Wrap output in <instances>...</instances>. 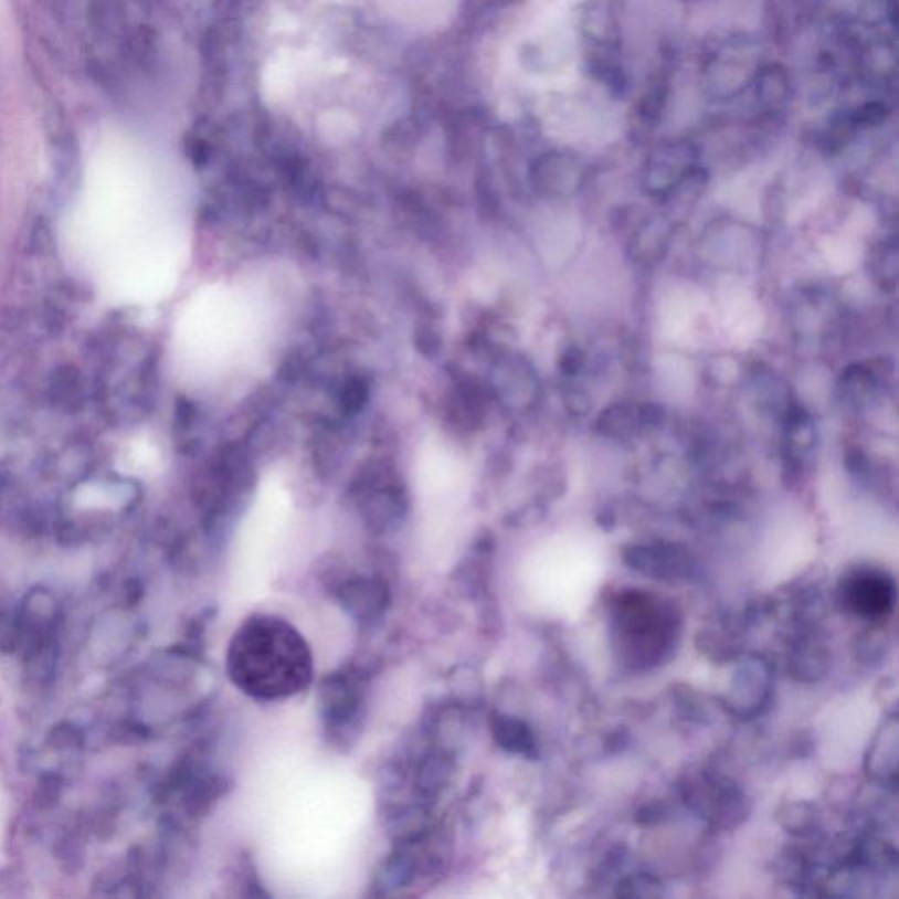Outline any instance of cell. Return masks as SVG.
Returning a JSON list of instances; mask_svg holds the SVG:
<instances>
[{
	"instance_id": "30bf717a",
	"label": "cell",
	"mask_w": 899,
	"mask_h": 899,
	"mask_svg": "<svg viewBox=\"0 0 899 899\" xmlns=\"http://www.w3.org/2000/svg\"><path fill=\"white\" fill-rule=\"evenodd\" d=\"M669 94H671V74L666 70L657 71L648 80L633 109L634 125L639 133H652L657 129L668 106Z\"/></svg>"
},
{
	"instance_id": "9c48e42d",
	"label": "cell",
	"mask_w": 899,
	"mask_h": 899,
	"mask_svg": "<svg viewBox=\"0 0 899 899\" xmlns=\"http://www.w3.org/2000/svg\"><path fill=\"white\" fill-rule=\"evenodd\" d=\"M627 561L634 570L652 574V579L669 580L686 579L689 557L681 556L675 547H634L631 549Z\"/></svg>"
},
{
	"instance_id": "8fae6325",
	"label": "cell",
	"mask_w": 899,
	"mask_h": 899,
	"mask_svg": "<svg viewBox=\"0 0 899 899\" xmlns=\"http://www.w3.org/2000/svg\"><path fill=\"white\" fill-rule=\"evenodd\" d=\"M52 395L55 403L64 410H76L82 406L83 385L77 371L73 368L59 369L53 377Z\"/></svg>"
},
{
	"instance_id": "52a82bcc",
	"label": "cell",
	"mask_w": 899,
	"mask_h": 899,
	"mask_svg": "<svg viewBox=\"0 0 899 899\" xmlns=\"http://www.w3.org/2000/svg\"><path fill=\"white\" fill-rule=\"evenodd\" d=\"M582 163L573 155L552 151L544 154L532 166V180L544 192L562 193L579 187Z\"/></svg>"
},
{
	"instance_id": "7a4b0ae2",
	"label": "cell",
	"mask_w": 899,
	"mask_h": 899,
	"mask_svg": "<svg viewBox=\"0 0 899 899\" xmlns=\"http://www.w3.org/2000/svg\"><path fill=\"white\" fill-rule=\"evenodd\" d=\"M613 636L618 656L633 668H652L671 654L680 634V615L669 601L631 591L613 603Z\"/></svg>"
},
{
	"instance_id": "5bb4252c",
	"label": "cell",
	"mask_w": 899,
	"mask_h": 899,
	"mask_svg": "<svg viewBox=\"0 0 899 899\" xmlns=\"http://www.w3.org/2000/svg\"><path fill=\"white\" fill-rule=\"evenodd\" d=\"M17 622L6 613H0V647H13L18 642Z\"/></svg>"
},
{
	"instance_id": "7c38bea8",
	"label": "cell",
	"mask_w": 899,
	"mask_h": 899,
	"mask_svg": "<svg viewBox=\"0 0 899 899\" xmlns=\"http://www.w3.org/2000/svg\"><path fill=\"white\" fill-rule=\"evenodd\" d=\"M497 740L501 741L506 749L519 752V754H531L535 740L531 732L519 720L501 719L497 722Z\"/></svg>"
},
{
	"instance_id": "8992f818",
	"label": "cell",
	"mask_w": 899,
	"mask_h": 899,
	"mask_svg": "<svg viewBox=\"0 0 899 899\" xmlns=\"http://www.w3.org/2000/svg\"><path fill=\"white\" fill-rule=\"evenodd\" d=\"M699 150L690 139H668L652 148L643 163V184L654 195L677 189L686 176L698 168Z\"/></svg>"
},
{
	"instance_id": "277c9868",
	"label": "cell",
	"mask_w": 899,
	"mask_h": 899,
	"mask_svg": "<svg viewBox=\"0 0 899 899\" xmlns=\"http://www.w3.org/2000/svg\"><path fill=\"white\" fill-rule=\"evenodd\" d=\"M761 44L740 34L720 41L701 65V88L713 103H729L745 94L761 70Z\"/></svg>"
},
{
	"instance_id": "3957f363",
	"label": "cell",
	"mask_w": 899,
	"mask_h": 899,
	"mask_svg": "<svg viewBox=\"0 0 899 899\" xmlns=\"http://www.w3.org/2000/svg\"><path fill=\"white\" fill-rule=\"evenodd\" d=\"M585 64L595 82L622 94L627 86L622 67V0H588L580 14Z\"/></svg>"
},
{
	"instance_id": "4fadbf2b",
	"label": "cell",
	"mask_w": 899,
	"mask_h": 899,
	"mask_svg": "<svg viewBox=\"0 0 899 899\" xmlns=\"http://www.w3.org/2000/svg\"><path fill=\"white\" fill-rule=\"evenodd\" d=\"M850 116L854 127L857 130L868 129L875 125L884 124V121L891 115V109L882 101H869V103L861 104V106L854 107L847 112Z\"/></svg>"
},
{
	"instance_id": "ba28073f",
	"label": "cell",
	"mask_w": 899,
	"mask_h": 899,
	"mask_svg": "<svg viewBox=\"0 0 899 899\" xmlns=\"http://www.w3.org/2000/svg\"><path fill=\"white\" fill-rule=\"evenodd\" d=\"M752 86L761 112L773 118L785 112L789 101L793 97L791 74L779 62L762 64Z\"/></svg>"
},
{
	"instance_id": "5b68a950",
	"label": "cell",
	"mask_w": 899,
	"mask_h": 899,
	"mask_svg": "<svg viewBox=\"0 0 899 899\" xmlns=\"http://www.w3.org/2000/svg\"><path fill=\"white\" fill-rule=\"evenodd\" d=\"M839 597L845 609L857 617L877 621L895 609V580L875 568H859L845 574L839 583Z\"/></svg>"
},
{
	"instance_id": "6da1fadb",
	"label": "cell",
	"mask_w": 899,
	"mask_h": 899,
	"mask_svg": "<svg viewBox=\"0 0 899 899\" xmlns=\"http://www.w3.org/2000/svg\"><path fill=\"white\" fill-rule=\"evenodd\" d=\"M229 675L252 698H288L311 681V652L305 638L278 617L244 622L229 648Z\"/></svg>"
}]
</instances>
